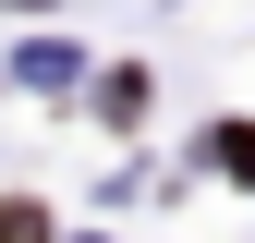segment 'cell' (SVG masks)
<instances>
[{
  "instance_id": "1",
  "label": "cell",
  "mask_w": 255,
  "mask_h": 243,
  "mask_svg": "<svg viewBox=\"0 0 255 243\" xmlns=\"http://www.w3.org/2000/svg\"><path fill=\"white\" fill-rule=\"evenodd\" d=\"M207 158H219V170H255V122H219V134H207Z\"/></svg>"
},
{
  "instance_id": "2",
  "label": "cell",
  "mask_w": 255,
  "mask_h": 243,
  "mask_svg": "<svg viewBox=\"0 0 255 243\" xmlns=\"http://www.w3.org/2000/svg\"><path fill=\"white\" fill-rule=\"evenodd\" d=\"M0 243H49V219L37 207H0Z\"/></svg>"
},
{
  "instance_id": "3",
  "label": "cell",
  "mask_w": 255,
  "mask_h": 243,
  "mask_svg": "<svg viewBox=\"0 0 255 243\" xmlns=\"http://www.w3.org/2000/svg\"><path fill=\"white\" fill-rule=\"evenodd\" d=\"M24 12H49V0H24Z\"/></svg>"
}]
</instances>
